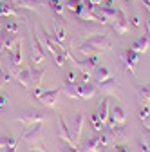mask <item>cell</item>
<instances>
[{
	"label": "cell",
	"mask_w": 150,
	"mask_h": 152,
	"mask_svg": "<svg viewBox=\"0 0 150 152\" xmlns=\"http://www.w3.org/2000/svg\"><path fill=\"white\" fill-rule=\"evenodd\" d=\"M125 123H127V116H125L123 107L114 105V107L110 109V114H108V121H107V125H125Z\"/></svg>",
	"instance_id": "8fae6325"
},
{
	"label": "cell",
	"mask_w": 150,
	"mask_h": 152,
	"mask_svg": "<svg viewBox=\"0 0 150 152\" xmlns=\"http://www.w3.org/2000/svg\"><path fill=\"white\" fill-rule=\"evenodd\" d=\"M63 92L67 94L69 98L82 100V98H80V92H78V83H69V82H65V83H63Z\"/></svg>",
	"instance_id": "4316f807"
},
{
	"label": "cell",
	"mask_w": 150,
	"mask_h": 152,
	"mask_svg": "<svg viewBox=\"0 0 150 152\" xmlns=\"http://www.w3.org/2000/svg\"><path fill=\"white\" fill-rule=\"evenodd\" d=\"M141 2H143V6H145L148 11H150V0H141Z\"/></svg>",
	"instance_id": "b9f144b4"
},
{
	"label": "cell",
	"mask_w": 150,
	"mask_h": 152,
	"mask_svg": "<svg viewBox=\"0 0 150 152\" xmlns=\"http://www.w3.org/2000/svg\"><path fill=\"white\" fill-rule=\"evenodd\" d=\"M0 148H6V138L0 136Z\"/></svg>",
	"instance_id": "60d3db41"
},
{
	"label": "cell",
	"mask_w": 150,
	"mask_h": 152,
	"mask_svg": "<svg viewBox=\"0 0 150 152\" xmlns=\"http://www.w3.org/2000/svg\"><path fill=\"white\" fill-rule=\"evenodd\" d=\"M92 78H94L96 83H98V82H103V80L110 78V71H108L107 67H103V65H96L94 71H92Z\"/></svg>",
	"instance_id": "d4e9b609"
},
{
	"label": "cell",
	"mask_w": 150,
	"mask_h": 152,
	"mask_svg": "<svg viewBox=\"0 0 150 152\" xmlns=\"http://www.w3.org/2000/svg\"><path fill=\"white\" fill-rule=\"evenodd\" d=\"M15 45H16L15 34H11V33H7V31H0V51L11 53Z\"/></svg>",
	"instance_id": "4fadbf2b"
},
{
	"label": "cell",
	"mask_w": 150,
	"mask_h": 152,
	"mask_svg": "<svg viewBox=\"0 0 150 152\" xmlns=\"http://www.w3.org/2000/svg\"><path fill=\"white\" fill-rule=\"evenodd\" d=\"M6 103H7V98L4 96V94H0V110H4V107H6Z\"/></svg>",
	"instance_id": "ab89813d"
},
{
	"label": "cell",
	"mask_w": 150,
	"mask_h": 152,
	"mask_svg": "<svg viewBox=\"0 0 150 152\" xmlns=\"http://www.w3.org/2000/svg\"><path fill=\"white\" fill-rule=\"evenodd\" d=\"M58 140H62L63 143H69V145H74L72 143V138H71V132H69V125L63 121L62 116H58Z\"/></svg>",
	"instance_id": "2e32d148"
},
{
	"label": "cell",
	"mask_w": 150,
	"mask_h": 152,
	"mask_svg": "<svg viewBox=\"0 0 150 152\" xmlns=\"http://www.w3.org/2000/svg\"><path fill=\"white\" fill-rule=\"evenodd\" d=\"M105 152H114V148H112V150H105Z\"/></svg>",
	"instance_id": "7dc6e473"
},
{
	"label": "cell",
	"mask_w": 150,
	"mask_h": 152,
	"mask_svg": "<svg viewBox=\"0 0 150 152\" xmlns=\"http://www.w3.org/2000/svg\"><path fill=\"white\" fill-rule=\"evenodd\" d=\"M112 49V44L108 42L107 34H92L87 38V42L80 45V53L83 56H90V54H98V53H105V51H110Z\"/></svg>",
	"instance_id": "6da1fadb"
},
{
	"label": "cell",
	"mask_w": 150,
	"mask_h": 152,
	"mask_svg": "<svg viewBox=\"0 0 150 152\" xmlns=\"http://www.w3.org/2000/svg\"><path fill=\"white\" fill-rule=\"evenodd\" d=\"M96 114L100 116V120L107 125V121H108V114H110V107H108V98H105V100H101L100 103H98V107H96Z\"/></svg>",
	"instance_id": "7402d4cb"
},
{
	"label": "cell",
	"mask_w": 150,
	"mask_h": 152,
	"mask_svg": "<svg viewBox=\"0 0 150 152\" xmlns=\"http://www.w3.org/2000/svg\"><path fill=\"white\" fill-rule=\"evenodd\" d=\"M58 94H60V91L58 89H49V91H42L38 96H36V100H38L44 107H49V109H52L54 105H56V102H58Z\"/></svg>",
	"instance_id": "9c48e42d"
},
{
	"label": "cell",
	"mask_w": 150,
	"mask_h": 152,
	"mask_svg": "<svg viewBox=\"0 0 150 152\" xmlns=\"http://www.w3.org/2000/svg\"><path fill=\"white\" fill-rule=\"evenodd\" d=\"M110 27L116 31V34H125L130 29V20L127 18V15L123 13V9H118L116 18L110 22Z\"/></svg>",
	"instance_id": "ba28073f"
},
{
	"label": "cell",
	"mask_w": 150,
	"mask_h": 152,
	"mask_svg": "<svg viewBox=\"0 0 150 152\" xmlns=\"http://www.w3.org/2000/svg\"><path fill=\"white\" fill-rule=\"evenodd\" d=\"M114 152H130V148L127 145H116L114 147Z\"/></svg>",
	"instance_id": "74e56055"
},
{
	"label": "cell",
	"mask_w": 150,
	"mask_h": 152,
	"mask_svg": "<svg viewBox=\"0 0 150 152\" xmlns=\"http://www.w3.org/2000/svg\"><path fill=\"white\" fill-rule=\"evenodd\" d=\"M146 34L150 36V18H148V20H146Z\"/></svg>",
	"instance_id": "ee69618b"
},
{
	"label": "cell",
	"mask_w": 150,
	"mask_h": 152,
	"mask_svg": "<svg viewBox=\"0 0 150 152\" xmlns=\"http://www.w3.org/2000/svg\"><path fill=\"white\" fill-rule=\"evenodd\" d=\"M83 123H85V116H83V114H76V116L71 120L69 132H71V138H72V143H74V145H78V141H80V138H82Z\"/></svg>",
	"instance_id": "8992f818"
},
{
	"label": "cell",
	"mask_w": 150,
	"mask_h": 152,
	"mask_svg": "<svg viewBox=\"0 0 150 152\" xmlns=\"http://www.w3.org/2000/svg\"><path fill=\"white\" fill-rule=\"evenodd\" d=\"M4 152H16V148H9V147H6V150Z\"/></svg>",
	"instance_id": "bcb514c9"
},
{
	"label": "cell",
	"mask_w": 150,
	"mask_h": 152,
	"mask_svg": "<svg viewBox=\"0 0 150 152\" xmlns=\"http://www.w3.org/2000/svg\"><path fill=\"white\" fill-rule=\"evenodd\" d=\"M74 80H76V72H74V71H71V72L67 74L65 82H69V83H74Z\"/></svg>",
	"instance_id": "f35d334b"
},
{
	"label": "cell",
	"mask_w": 150,
	"mask_h": 152,
	"mask_svg": "<svg viewBox=\"0 0 150 152\" xmlns=\"http://www.w3.org/2000/svg\"><path fill=\"white\" fill-rule=\"evenodd\" d=\"M52 31H54V40L56 42H60L62 45L65 44V40H67V33H65V26H63V22L62 24H58V20H52Z\"/></svg>",
	"instance_id": "ffe728a7"
},
{
	"label": "cell",
	"mask_w": 150,
	"mask_h": 152,
	"mask_svg": "<svg viewBox=\"0 0 150 152\" xmlns=\"http://www.w3.org/2000/svg\"><path fill=\"white\" fill-rule=\"evenodd\" d=\"M6 147H9V148H16V147H18V140H16L15 136L6 138Z\"/></svg>",
	"instance_id": "e575fe53"
},
{
	"label": "cell",
	"mask_w": 150,
	"mask_h": 152,
	"mask_svg": "<svg viewBox=\"0 0 150 152\" xmlns=\"http://www.w3.org/2000/svg\"><path fill=\"white\" fill-rule=\"evenodd\" d=\"M130 2H132V0H130Z\"/></svg>",
	"instance_id": "c3c4849f"
},
{
	"label": "cell",
	"mask_w": 150,
	"mask_h": 152,
	"mask_svg": "<svg viewBox=\"0 0 150 152\" xmlns=\"http://www.w3.org/2000/svg\"><path fill=\"white\" fill-rule=\"evenodd\" d=\"M130 24H132V27H139L141 26V18L138 15H134L132 18H130Z\"/></svg>",
	"instance_id": "8d00e7d4"
},
{
	"label": "cell",
	"mask_w": 150,
	"mask_h": 152,
	"mask_svg": "<svg viewBox=\"0 0 150 152\" xmlns=\"http://www.w3.org/2000/svg\"><path fill=\"white\" fill-rule=\"evenodd\" d=\"M42 42H44V49L49 51V53L52 54V58H54L56 65L62 67L63 62H65V56H67L65 47H63L60 42H56V40H54V36H49L47 31H44V29H42Z\"/></svg>",
	"instance_id": "7a4b0ae2"
},
{
	"label": "cell",
	"mask_w": 150,
	"mask_h": 152,
	"mask_svg": "<svg viewBox=\"0 0 150 152\" xmlns=\"http://www.w3.org/2000/svg\"><path fill=\"white\" fill-rule=\"evenodd\" d=\"M92 129H94L96 132H101L103 129H105V123L100 120V116H98V114L94 112V114H92Z\"/></svg>",
	"instance_id": "1f68e13d"
},
{
	"label": "cell",
	"mask_w": 150,
	"mask_h": 152,
	"mask_svg": "<svg viewBox=\"0 0 150 152\" xmlns=\"http://www.w3.org/2000/svg\"><path fill=\"white\" fill-rule=\"evenodd\" d=\"M138 60H139V53L132 51V49H127L121 53V64L125 67V71L136 74V65H138Z\"/></svg>",
	"instance_id": "52a82bcc"
},
{
	"label": "cell",
	"mask_w": 150,
	"mask_h": 152,
	"mask_svg": "<svg viewBox=\"0 0 150 152\" xmlns=\"http://www.w3.org/2000/svg\"><path fill=\"white\" fill-rule=\"evenodd\" d=\"M15 4L22 9H29V11H36V13H40L42 7L45 6L42 0H16Z\"/></svg>",
	"instance_id": "e0dca14e"
},
{
	"label": "cell",
	"mask_w": 150,
	"mask_h": 152,
	"mask_svg": "<svg viewBox=\"0 0 150 152\" xmlns=\"http://www.w3.org/2000/svg\"><path fill=\"white\" fill-rule=\"evenodd\" d=\"M4 31H7V33H11V34H16V33H18V24H16V22H6Z\"/></svg>",
	"instance_id": "d6a6232c"
},
{
	"label": "cell",
	"mask_w": 150,
	"mask_h": 152,
	"mask_svg": "<svg viewBox=\"0 0 150 152\" xmlns=\"http://www.w3.org/2000/svg\"><path fill=\"white\" fill-rule=\"evenodd\" d=\"M11 80H13V76H11V72L7 71V67H2V65H0V87H6Z\"/></svg>",
	"instance_id": "f1b7e54d"
},
{
	"label": "cell",
	"mask_w": 150,
	"mask_h": 152,
	"mask_svg": "<svg viewBox=\"0 0 150 152\" xmlns=\"http://www.w3.org/2000/svg\"><path fill=\"white\" fill-rule=\"evenodd\" d=\"M65 9H69L72 15L80 16V15L85 11V0H67Z\"/></svg>",
	"instance_id": "44dd1931"
},
{
	"label": "cell",
	"mask_w": 150,
	"mask_h": 152,
	"mask_svg": "<svg viewBox=\"0 0 150 152\" xmlns=\"http://www.w3.org/2000/svg\"><path fill=\"white\" fill-rule=\"evenodd\" d=\"M80 31H82V34H85L89 38L92 34H100L101 27H100V22H90L89 24L87 20H83V24H80Z\"/></svg>",
	"instance_id": "d6986e66"
},
{
	"label": "cell",
	"mask_w": 150,
	"mask_h": 152,
	"mask_svg": "<svg viewBox=\"0 0 150 152\" xmlns=\"http://www.w3.org/2000/svg\"><path fill=\"white\" fill-rule=\"evenodd\" d=\"M139 118H141V121H145L146 118H150V107L148 105H145V107L139 109Z\"/></svg>",
	"instance_id": "836d02e7"
},
{
	"label": "cell",
	"mask_w": 150,
	"mask_h": 152,
	"mask_svg": "<svg viewBox=\"0 0 150 152\" xmlns=\"http://www.w3.org/2000/svg\"><path fill=\"white\" fill-rule=\"evenodd\" d=\"M31 71V78H33V83H34V87L38 85L40 82H42V78H44V74H45V71L44 69H29Z\"/></svg>",
	"instance_id": "4dcf8cb0"
},
{
	"label": "cell",
	"mask_w": 150,
	"mask_h": 152,
	"mask_svg": "<svg viewBox=\"0 0 150 152\" xmlns=\"http://www.w3.org/2000/svg\"><path fill=\"white\" fill-rule=\"evenodd\" d=\"M80 150L82 152H101L103 147H101V140H100V134L98 136H90V138H85L80 145Z\"/></svg>",
	"instance_id": "30bf717a"
},
{
	"label": "cell",
	"mask_w": 150,
	"mask_h": 152,
	"mask_svg": "<svg viewBox=\"0 0 150 152\" xmlns=\"http://www.w3.org/2000/svg\"><path fill=\"white\" fill-rule=\"evenodd\" d=\"M29 56H31V60H33L34 65H40V64L45 62V49H44V45H40V38H38V34H36V31H34V34L31 38Z\"/></svg>",
	"instance_id": "5b68a950"
},
{
	"label": "cell",
	"mask_w": 150,
	"mask_h": 152,
	"mask_svg": "<svg viewBox=\"0 0 150 152\" xmlns=\"http://www.w3.org/2000/svg\"><path fill=\"white\" fill-rule=\"evenodd\" d=\"M15 6H16V4H13V0H2V2H0V16L6 18V16L16 15Z\"/></svg>",
	"instance_id": "cb8c5ba5"
},
{
	"label": "cell",
	"mask_w": 150,
	"mask_h": 152,
	"mask_svg": "<svg viewBox=\"0 0 150 152\" xmlns=\"http://www.w3.org/2000/svg\"><path fill=\"white\" fill-rule=\"evenodd\" d=\"M92 13L96 15L100 24L110 26V22L114 20L116 15H118V7H112V6H94V7H92Z\"/></svg>",
	"instance_id": "277c9868"
},
{
	"label": "cell",
	"mask_w": 150,
	"mask_h": 152,
	"mask_svg": "<svg viewBox=\"0 0 150 152\" xmlns=\"http://www.w3.org/2000/svg\"><path fill=\"white\" fill-rule=\"evenodd\" d=\"M51 118V112L47 110H36V109H25V110H20L15 116L16 121H20L24 125H34V123H44L45 120Z\"/></svg>",
	"instance_id": "3957f363"
},
{
	"label": "cell",
	"mask_w": 150,
	"mask_h": 152,
	"mask_svg": "<svg viewBox=\"0 0 150 152\" xmlns=\"http://www.w3.org/2000/svg\"><path fill=\"white\" fill-rule=\"evenodd\" d=\"M27 152H47V150H42V148H31V150H27Z\"/></svg>",
	"instance_id": "f6af8a7d"
},
{
	"label": "cell",
	"mask_w": 150,
	"mask_h": 152,
	"mask_svg": "<svg viewBox=\"0 0 150 152\" xmlns=\"http://www.w3.org/2000/svg\"><path fill=\"white\" fill-rule=\"evenodd\" d=\"M89 2H90L92 6H100V4H101V0H89Z\"/></svg>",
	"instance_id": "7bdbcfd3"
},
{
	"label": "cell",
	"mask_w": 150,
	"mask_h": 152,
	"mask_svg": "<svg viewBox=\"0 0 150 152\" xmlns=\"http://www.w3.org/2000/svg\"><path fill=\"white\" fill-rule=\"evenodd\" d=\"M11 64L22 65V40H16V45L11 51Z\"/></svg>",
	"instance_id": "484cf974"
},
{
	"label": "cell",
	"mask_w": 150,
	"mask_h": 152,
	"mask_svg": "<svg viewBox=\"0 0 150 152\" xmlns=\"http://www.w3.org/2000/svg\"><path fill=\"white\" fill-rule=\"evenodd\" d=\"M47 6H49L56 15H62V13H63V9H65V6H63L62 0H47Z\"/></svg>",
	"instance_id": "f546056e"
},
{
	"label": "cell",
	"mask_w": 150,
	"mask_h": 152,
	"mask_svg": "<svg viewBox=\"0 0 150 152\" xmlns=\"http://www.w3.org/2000/svg\"><path fill=\"white\" fill-rule=\"evenodd\" d=\"M78 92H80V98L82 100H90L92 96H96V92H98V85H94V83H90V82H87V83H78Z\"/></svg>",
	"instance_id": "5bb4252c"
},
{
	"label": "cell",
	"mask_w": 150,
	"mask_h": 152,
	"mask_svg": "<svg viewBox=\"0 0 150 152\" xmlns=\"http://www.w3.org/2000/svg\"><path fill=\"white\" fill-rule=\"evenodd\" d=\"M136 91H138V98H139V102L146 105V103L150 102V85H139Z\"/></svg>",
	"instance_id": "83f0119b"
},
{
	"label": "cell",
	"mask_w": 150,
	"mask_h": 152,
	"mask_svg": "<svg viewBox=\"0 0 150 152\" xmlns=\"http://www.w3.org/2000/svg\"><path fill=\"white\" fill-rule=\"evenodd\" d=\"M25 141H38L44 138V125L42 123H34L29 130L24 132V136H22Z\"/></svg>",
	"instance_id": "7c38bea8"
},
{
	"label": "cell",
	"mask_w": 150,
	"mask_h": 152,
	"mask_svg": "<svg viewBox=\"0 0 150 152\" xmlns=\"http://www.w3.org/2000/svg\"><path fill=\"white\" fill-rule=\"evenodd\" d=\"M96 85H98V91H103V92H107V94H114V92L118 91V82L112 80V78H107V80H103V82H98Z\"/></svg>",
	"instance_id": "603a6c76"
},
{
	"label": "cell",
	"mask_w": 150,
	"mask_h": 152,
	"mask_svg": "<svg viewBox=\"0 0 150 152\" xmlns=\"http://www.w3.org/2000/svg\"><path fill=\"white\" fill-rule=\"evenodd\" d=\"M15 78H16V82H20L22 87H25V89H34V83H33L31 71H29V69H20Z\"/></svg>",
	"instance_id": "ac0fdd59"
},
{
	"label": "cell",
	"mask_w": 150,
	"mask_h": 152,
	"mask_svg": "<svg viewBox=\"0 0 150 152\" xmlns=\"http://www.w3.org/2000/svg\"><path fill=\"white\" fill-rule=\"evenodd\" d=\"M148 47H150V36H148V34H141V36H138L136 40L132 42V45H130V49L136 51V53H139V54L146 53Z\"/></svg>",
	"instance_id": "9a60e30c"
},
{
	"label": "cell",
	"mask_w": 150,
	"mask_h": 152,
	"mask_svg": "<svg viewBox=\"0 0 150 152\" xmlns=\"http://www.w3.org/2000/svg\"><path fill=\"white\" fill-rule=\"evenodd\" d=\"M62 152H78V147H76V145L65 143V145H62Z\"/></svg>",
	"instance_id": "d590c367"
}]
</instances>
